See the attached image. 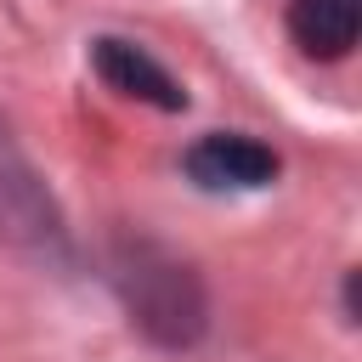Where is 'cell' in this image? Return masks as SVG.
Masks as SVG:
<instances>
[{
  "label": "cell",
  "mask_w": 362,
  "mask_h": 362,
  "mask_svg": "<svg viewBox=\"0 0 362 362\" xmlns=\"http://www.w3.org/2000/svg\"><path fill=\"white\" fill-rule=\"evenodd\" d=\"M107 283L124 300L130 322L153 345L187 351V345L204 339V328H209V294H204L198 272L181 255H170L164 243H153V238H119L107 249Z\"/></svg>",
  "instance_id": "6da1fadb"
},
{
  "label": "cell",
  "mask_w": 362,
  "mask_h": 362,
  "mask_svg": "<svg viewBox=\"0 0 362 362\" xmlns=\"http://www.w3.org/2000/svg\"><path fill=\"white\" fill-rule=\"evenodd\" d=\"M0 243L11 249H34V255H68V226L57 198L45 192V181L34 175V164L23 158V147L11 141L6 119H0Z\"/></svg>",
  "instance_id": "7a4b0ae2"
},
{
  "label": "cell",
  "mask_w": 362,
  "mask_h": 362,
  "mask_svg": "<svg viewBox=\"0 0 362 362\" xmlns=\"http://www.w3.org/2000/svg\"><path fill=\"white\" fill-rule=\"evenodd\" d=\"M181 170H187V181L204 187V192H260V187L277 181L283 158H277L266 141H255V136L209 130V136H198V141L181 153Z\"/></svg>",
  "instance_id": "3957f363"
},
{
  "label": "cell",
  "mask_w": 362,
  "mask_h": 362,
  "mask_svg": "<svg viewBox=\"0 0 362 362\" xmlns=\"http://www.w3.org/2000/svg\"><path fill=\"white\" fill-rule=\"evenodd\" d=\"M90 68H96V79H102L107 90H119V96H136V102L164 107V113L187 107V90L170 79V68H164L147 45H136V40L96 34V40H90Z\"/></svg>",
  "instance_id": "277c9868"
},
{
  "label": "cell",
  "mask_w": 362,
  "mask_h": 362,
  "mask_svg": "<svg viewBox=\"0 0 362 362\" xmlns=\"http://www.w3.org/2000/svg\"><path fill=\"white\" fill-rule=\"evenodd\" d=\"M362 28V0H288V40L317 62H345Z\"/></svg>",
  "instance_id": "5b68a950"
},
{
  "label": "cell",
  "mask_w": 362,
  "mask_h": 362,
  "mask_svg": "<svg viewBox=\"0 0 362 362\" xmlns=\"http://www.w3.org/2000/svg\"><path fill=\"white\" fill-rule=\"evenodd\" d=\"M339 311H345V322L356 328V272H345V288H339Z\"/></svg>",
  "instance_id": "8992f818"
}]
</instances>
